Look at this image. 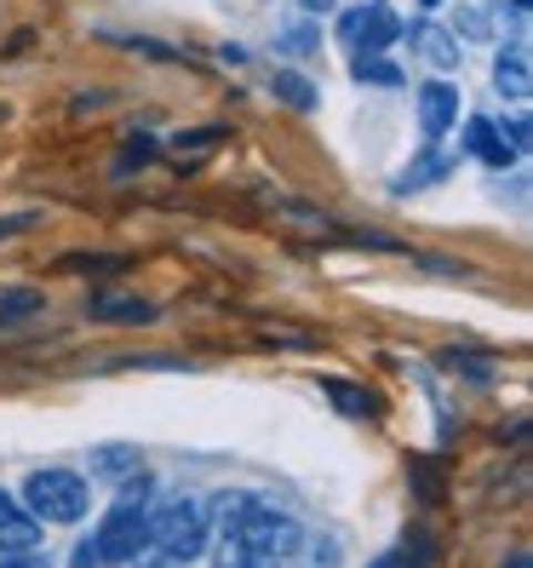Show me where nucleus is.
<instances>
[{"label": "nucleus", "instance_id": "1", "mask_svg": "<svg viewBox=\"0 0 533 568\" xmlns=\"http://www.w3.org/2000/svg\"><path fill=\"white\" fill-rule=\"evenodd\" d=\"M213 523H218L207 528L213 568H287L305 551V528L264 494H218Z\"/></svg>", "mask_w": 533, "mask_h": 568}, {"label": "nucleus", "instance_id": "2", "mask_svg": "<svg viewBox=\"0 0 533 568\" xmlns=\"http://www.w3.org/2000/svg\"><path fill=\"white\" fill-rule=\"evenodd\" d=\"M150 506H155V483L144 471H132L115 494L110 517L92 528V540L75 546V568H115V562H132V551L144 546V523H150Z\"/></svg>", "mask_w": 533, "mask_h": 568}, {"label": "nucleus", "instance_id": "3", "mask_svg": "<svg viewBox=\"0 0 533 568\" xmlns=\"http://www.w3.org/2000/svg\"><path fill=\"white\" fill-rule=\"evenodd\" d=\"M207 551V506L202 499H166V506H150L144 523V546L132 551L139 568H189Z\"/></svg>", "mask_w": 533, "mask_h": 568}, {"label": "nucleus", "instance_id": "4", "mask_svg": "<svg viewBox=\"0 0 533 568\" xmlns=\"http://www.w3.org/2000/svg\"><path fill=\"white\" fill-rule=\"evenodd\" d=\"M23 499H29V511H35V523H81L86 506H92V488H86V477L52 465V471H35L23 483Z\"/></svg>", "mask_w": 533, "mask_h": 568}, {"label": "nucleus", "instance_id": "5", "mask_svg": "<svg viewBox=\"0 0 533 568\" xmlns=\"http://www.w3.org/2000/svg\"><path fill=\"white\" fill-rule=\"evenodd\" d=\"M396 36H402V23H396V12L385 7V0H368V7H350L339 18V41L350 52H385Z\"/></svg>", "mask_w": 533, "mask_h": 568}, {"label": "nucleus", "instance_id": "6", "mask_svg": "<svg viewBox=\"0 0 533 568\" xmlns=\"http://www.w3.org/2000/svg\"><path fill=\"white\" fill-rule=\"evenodd\" d=\"M419 126H424V139H430V144H442L448 132L459 126V87H448V81H424V87H419Z\"/></svg>", "mask_w": 533, "mask_h": 568}, {"label": "nucleus", "instance_id": "7", "mask_svg": "<svg viewBox=\"0 0 533 568\" xmlns=\"http://www.w3.org/2000/svg\"><path fill=\"white\" fill-rule=\"evenodd\" d=\"M7 551H41V523L29 506H18V499L0 488V557Z\"/></svg>", "mask_w": 533, "mask_h": 568}, {"label": "nucleus", "instance_id": "8", "mask_svg": "<svg viewBox=\"0 0 533 568\" xmlns=\"http://www.w3.org/2000/svg\"><path fill=\"white\" fill-rule=\"evenodd\" d=\"M464 150H471L476 161H488V166H499V173H505V166L516 161V144L505 139V126L488 121V115H471V121H464Z\"/></svg>", "mask_w": 533, "mask_h": 568}, {"label": "nucleus", "instance_id": "9", "mask_svg": "<svg viewBox=\"0 0 533 568\" xmlns=\"http://www.w3.org/2000/svg\"><path fill=\"white\" fill-rule=\"evenodd\" d=\"M408 41H413V52L430 63V70H459V41L448 36L442 23H430V18L413 23V36H408Z\"/></svg>", "mask_w": 533, "mask_h": 568}, {"label": "nucleus", "instance_id": "10", "mask_svg": "<svg viewBox=\"0 0 533 568\" xmlns=\"http://www.w3.org/2000/svg\"><path fill=\"white\" fill-rule=\"evenodd\" d=\"M493 92H499V98H527V92H533V70H527V47H522V41L499 52V63H493Z\"/></svg>", "mask_w": 533, "mask_h": 568}, {"label": "nucleus", "instance_id": "11", "mask_svg": "<svg viewBox=\"0 0 533 568\" xmlns=\"http://www.w3.org/2000/svg\"><path fill=\"white\" fill-rule=\"evenodd\" d=\"M453 166V155H442V150H430V155H419L402 179H396V195H408V190H424V184H442V173Z\"/></svg>", "mask_w": 533, "mask_h": 568}, {"label": "nucleus", "instance_id": "12", "mask_svg": "<svg viewBox=\"0 0 533 568\" xmlns=\"http://www.w3.org/2000/svg\"><path fill=\"white\" fill-rule=\"evenodd\" d=\"M132 471H139V448H98V454H92V477L126 483Z\"/></svg>", "mask_w": 533, "mask_h": 568}, {"label": "nucleus", "instance_id": "13", "mask_svg": "<svg viewBox=\"0 0 533 568\" xmlns=\"http://www.w3.org/2000/svg\"><path fill=\"white\" fill-rule=\"evenodd\" d=\"M368 568H430V540L424 534H408L402 546H390L379 562H368Z\"/></svg>", "mask_w": 533, "mask_h": 568}, {"label": "nucleus", "instance_id": "14", "mask_svg": "<svg viewBox=\"0 0 533 568\" xmlns=\"http://www.w3.org/2000/svg\"><path fill=\"white\" fill-rule=\"evenodd\" d=\"M350 70H356V81H368V87H402V70L385 63L379 52H350Z\"/></svg>", "mask_w": 533, "mask_h": 568}, {"label": "nucleus", "instance_id": "15", "mask_svg": "<svg viewBox=\"0 0 533 568\" xmlns=\"http://www.w3.org/2000/svg\"><path fill=\"white\" fill-rule=\"evenodd\" d=\"M276 98H287V104L293 110H316V87L305 81V75H298V70H276Z\"/></svg>", "mask_w": 533, "mask_h": 568}, {"label": "nucleus", "instance_id": "16", "mask_svg": "<svg viewBox=\"0 0 533 568\" xmlns=\"http://www.w3.org/2000/svg\"><path fill=\"white\" fill-rule=\"evenodd\" d=\"M92 316H104V322H150L155 311L139 305V298H92Z\"/></svg>", "mask_w": 533, "mask_h": 568}, {"label": "nucleus", "instance_id": "17", "mask_svg": "<svg viewBox=\"0 0 533 568\" xmlns=\"http://www.w3.org/2000/svg\"><path fill=\"white\" fill-rule=\"evenodd\" d=\"M321 390H327V396H339V408H345V414H368V408H373V396L361 390V385H345V379H321Z\"/></svg>", "mask_w": 533, "mask_h": 568}, {"label": "nucleus", "instance_id": "18", "mask_svg": "<svg viewBox=\"0 0 533 568\" xmlns=\"http://www.w3.org/2000/svg\"><path fill=\"white\" fill-rule=\"evenodd\" d=\"M276 47H281V52H316V36H310L305 23H293L287 36H276Z\"/></svg>", "mask_w": 533, "mask_h": 568}, {"label": "nucleus", "instance_id": "19", "mask_svg": "<svg viewBox=\"0 0 533 568\" xmlns=\"http://www.w3.org/2000/svg\"><path fill=\"white\" fill-rule=\"evenodd\" d=\"M459 29H464L471 41H488V18H482L476 7H459Z\"/></svg>", "mask_w": 533, "mask_h": 568}, {"label": "nucleus", "instance_id": "20", "mask_svg": "<svg viewBox=\"0 0 533 568\" xmlns=\"http://www.w3.org/2000/svg\"><path fill=\"white\" fill-rule=\"evenodd\" d=\"M23 311H35V293H29V287H18V293L0 298V316H23Z\"/></svg>", "mask_w": 533, "mask_h": 568}, {"label": "nucleus", "instance_id": "21", "mask_svg": "<svg viewBox=\"0 0 533 568\" xmlns=\"http://www.w3.org/2000/svg\"><path fill=\"white\" fill-rule=\"evenodd\" d=\"M132 161H139V166L150 161V139H132V144H126V155L115 161V173H121V179H126V166H132Z\"/></svg>", "mask_w": 533, "mask_h": 568}, {"label": "nucleus", "instance_id": "22", "mask_svg": "<svg viewBox=\"0 0 533 568\" xmlns=\"http://www.w3.org/2000/svg\"><path fill=\"white\" fill-rule=\"evenodd\" d=\"M0 568H52L41 551H7V557H0Z\"/></svg>", "mask_w": 533, "mask_h": 568}, {"label": "nucleus", "instance_id": "23", "mask_svg": "<svg viewBox=\"0 0 533 568\" xmlns=\"http://www.w3.org/2000/svg\"><path fill=\"white\" fill-rule=\"evenodd\" d=\"M505 568H527V551H511V562Z\"/></svg>", "mask_w": 533, "mask_h": 568}, {"label": "nucleus", "instance_id": "24", "mask_svg": "<svg viewBox=\"0 0 533 568\" xmlns=\"http://www.w3.org/2000/svg\"><path fill=\"white\" fill-rule=\"evenodd\" d=\"M305 7H310V12H327V7H332V0H305Z\"/></svg>", "mask_w": 533, "mask_h": 568}, {"label": "nucleus", "instance_id": "25", "mask_svg": "<svg viewBox=\"0 0 533 568\" xmlns=\"http://www.w3.org/2000/svg\"><path fill=\"white\" fill-rule=\"evenodd\" d=\"M511 7H516V12H527V0H511Z\"/></svg>", "mask_w": 533, "mask_h": 568}, {"label": "nucleus", "instance_id": "26", "mask_svg": "<svg viewBox=\"0 0 533 568\" xmlns=\"http://www.w3.org/2000/svg\"><path fill=\"white\" fill-rule=\"evenodd\" d=\"M419 7H442V0H419Z\"/></svg>", "mask_w": 533, "mask_h": 568}]
</instances>
